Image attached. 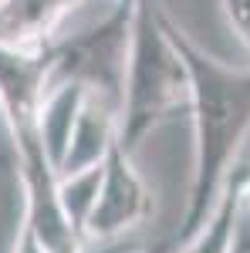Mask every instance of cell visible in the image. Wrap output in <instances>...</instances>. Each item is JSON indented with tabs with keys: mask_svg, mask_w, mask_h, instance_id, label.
Here are the masks:
<instances>
[{
	"mask_svg": "<svg viewBox=\"0 0 250 253\" xmlns=\"http://www.w3.org/2000/svg\"><path fill=\"white\" fill-rule=\"evenodd\" d=\"M162 24L173 38L190 75V122H193V172L186 213L176 230V243L193 236L213 210L240 149L250 138V68H233L213 58L173 20L162 3Z\"/></svg>",
	"mask_w": 250,
	"mask_h": 253,
	"instance_id": "1",
	"label": "cell"
},
{
	"mask_svg": "<svg viewBox=\"0 0 250 253\" xmlns=\"http://www.w3.org/2000/svg\"><path fill=\"white\" fill-rule=\"evenodd\" d=\"M190 108V75L162 24V0H132V41L118 98V145L135 149L166 118Z\"/></svg>",
	"mask_w": 250,
	"mask_h": 253,
	"instance_id": "2",
	"label": "cell"
},
{
	"mask_svg": "<svg viewBox=\"0 0 250 253\" xmlns=\"http://www.w3.org/2000/svg\"><path fill=\"white\" fill-rule=\"evenodd\" d=\"M132 41V0H118L108 17L75 38L54 41L51 47V81H81L95 95L118 105L125 61Z\"/></svg>",
	"mask_w": 250,
	"mask_h": 253,
	"instance_id": "3",
	"label": "cell"
},
{
	"mask_svg": "<svg viewBox=\"0 0 250 253\" xmlns=\"http://www.w3.org/2000/svg\"><path fill=\"white\" fill-rule=\"evenodd\" d=\"M149 216H152V193H149L142 172L135 169V156L129 149L115 145L108 159L101 162L98 196L85 216V226H81L85 250L92 243H112L118 236L132 233Z\"/></svg>",
	"mask_w": 250,
	"mask_h": 253,
	"instance_id": "4",
	"label": "cell"
},
{
	"mask_svg": "<svg viewBox=\"0 0 250 253\" xmlns=\"http://www.w3.org/2000/svg\"><path fill=\"white\" fill-rule=\"evenodd\" d=\"M51 47H7L0 44V118L10 142L38 132V112L51 84Z\"/></svg>",
	"mask_w": 250,
	"mask_h": 253,
	"instance_id": "5",
	"label": "cell"
},
{
	"mask_svg": "<svg viewBox=\"0 0 250 253\" xmlns=\"http://www.w3.org/2000/svg\"><path fill=\"white\" fill-rule=\"evenodd\" d=\"M115 145H118V105L112 98L88 91V98H85V105L75 118L68 149L58 162V175L101 166Z\"/></svg>",
	"mask_w": 250,
	"mask_h": 253,
	"instance_id": "6",
	"label": "cell"
},
{
	"mask_svg": "<svg viewBox=\"0 0 250 253\" xmlns=\"http://www.w3.org/2000/svg\"><path fill=\"white\" fill-rule=\"evenodd\" d=\"M85 0H0V44L48 47Z\"/></svg>",
	"mask_w": 250,
	"mask_h": 253,
	"instance_id": "7",
	"label": "cell"
},
{
	"mask_svg": "<svg viewBox=\"0 0 250 253\" xmlns=\"http://www.w3.org/2000/svg\"><path fill=\"white\" fill-rule=\"evenodd\" d=\"M250 182V159L247 162H233L230 175L223 182V189L216 196L213 210L206 213L203 226L183 243H176L173 253H230L233 250V233H237V219L244 210V193Z\"/></svg>",
	"mask_w": 250,
	"mask_h": 253,
	"instance_id": "8",
	"label": "cell"
},
{
	"mask_svg": "<svg viewBox=\"0 0 250 253\" xmlns=\"http://www.w3.org/2000/svg\"><path fill=\"white\" fill-rule=\"evenodd\" d=\"M88 91L92 88H85L81 81H51L48 91H44V101H41V112H38V138L48 159L54 162V172H58V162L68 149L75 118L81 112Z\"/></svg>",
	"mask_w": 250,
	"mask_h": 253,
	"instance_id": "9",
	"label": "cell"
},
{
	"mask_svg": "<svg viewBox=\"0 0 250 253\" xmlns=\"http://www.w3.org/2000/svg\"><path fill=\"white\" fill-rule=\"evenodd\" d=\"M98 182H101V166H92V169H81V172H68V175H58V196H61V206L68 219L75 223V230L81 233L85 226V216L92 210L98 196ZM85 243V240H81Z\"/></svg>",
	"mask_w": 250,
	"mask_h": 253,
	"instance_id": "10",
	"label": "cell"
},
{
	"mask_svg": "<svg viewBox=\"0 0 250 253\" xmlns=\"http://www.w3.org/2000/svg\"><path fill=\"white\" fill-rule=\"evenodd\" d=\"M220 7H223L230 31L250 47V0H220Z\"/></svg>",
	"mask_w": 250,
	"mask_h": 253,
	"instance_id": "11",
	"label": "cell"
},
{
	"mask_svg": "<svg viewBox=\"0 0 250 253\" xmlns=\"http://www.w3.org/2000/svg\"><path fill=\"white\" fill-rule=\"evenodd\" d=\"M10 253H48V247L34 236V230L24 219H17V233H14V250Z\"/></svg>",
	"mask_w": 250,
	"mask_h": 253,
	"instance_id": "12",
	"label": "cell"
},
{
	"mask_svg": "<svg viewBox=\"0 0 250 253\" xmlns=\"http://www.w3.org/2000/svg\"><path fill=\"white\" fill-rule=\"evenodd\" d=\"M176 250V240H169V243H155V247H149V250H135V253H173Z\"/></svg>",
	"mask_w": 250,
	"mask_h": 253,
	"instance_id": "13",
	"label": "cell"
}]
</instances>
